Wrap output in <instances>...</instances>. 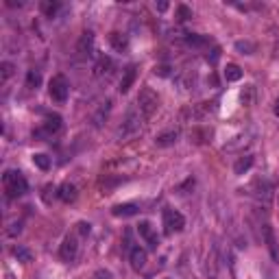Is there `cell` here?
<instances>
[{
	"instance_id": "6da1fadb",
	"label": "cell",
	"mask_w": 279,
	"mask_h": 279,
	"mask_svg": "<svg viewBox=\"0 0 279 279\" xmlns=\"http://www.w3.org/2000/svg\"><path fill=\"white\" fill-rule=\"evenodd\" d=\"M2 185H4V192H7L9 199H18L29 190V183H26L24 174L18 170H7L2 174Z\"/></svg>"
},
{
	"instance_id": "7a4b0ae2",
	"label": "cell",
	"mask_w": 279,
	"mask_h": 279,
	"mask_svg": "<svg viewBox=\"0 0 279 279\" xmlns=\"http://www.w3.org/2000/svg\"><path fill=\"white\" fill-rule=\"evenodd\" d=\"M157 107H160V98H157V94L151 90V87H144V90L138 94V109L142 112V116L151 118Z\"/></svg>"
},
{
	"instance_id": "3957f363",
	"label": "cell",
	"mask_w": 279,
	"mask_h": 279,
	"mask_svg": "<svg viewBox=\"0 0 279 279\" xmlns=\"http://www.w3.org/2000/svg\"><path fill=\"white\" fill-rule=\"evenodd\" d=\"M68 92H70L68 79L63 74H55L51 79V83H48V94H51V98L57 103H63L68 98Z\"/></svg>"
},
{
	"instance_id": "277c9868",
	"label": "cell",
	"mask_w": 279,
	"mask_h": 279,
	"mask_svg": "<svg viewBox=\"0 0 279 279\" xmlns=\"http://www.w3.org/2000/svg\"><path fill=\"white\" fill-rule=\"evenodd\" d=\"M183 227H185V218L181 212L164 210V233H166V236H172V233L181 231Z\"/></svg>"
},
{
	"instance_id": "5b68a950",
	"label": "cell",
	"mask_w": 279,
	"mask_h": 279,
	"mask_svg": "<svg viewBox=\"0 0 279 279\" xmlns=\"http://www.w3.org/2000/svg\"><path fill=\"white\" fill-rule=\"evenodd\" d=\"M142 120H144V116H142V112L138 109V112H129V116H127V120H124V124L120 127V131H118V135H122V138H127V135H131V133H135V131H140V127H142Z\"/></svg>"
},
{
	"instance_id": "8992f818",
	"label": "cell",
	"mask_w": 279,
	"mask_h": 279,
	"mask_svg": "<svg viewBox=\"0 0 279 279\" xmlns=\"http://www.w3.org/2000/svg\"><path fill=\"white\" fill-rule=\"evenodd\" d=\"M59 129H61V116L59 113H51V116H46V122H44V127L40 131H33V138H48V135L57 133Z\"/></svg>"
},
{
	"instance_id": "52a82bcc",
	"label": "cell",
	"mask_w": 279,
	"mask_h": 279,
	"mask_svg": "<svg viewBox=\"0 0 279 279\" xmlns=\"http://www.w3.org/2000/svg\"><path fill=\"white\" fill-rule=\"evenodd\" d=\"M76 251H79V242H76V236H65L61 249H59L61 258H63L65 262L74 260V258H76Z\"/></svg>"
},
{
	"instance_id": "ba28073f",
	"label": "cell",
	"mask_w": 279,
	"mask_h": 279,
	"mask_svg": "<svg viewBox=\"0 0 279 279\" xmlns=\"http://www.w3.org/2000/svg\"><path fill=\"white\" fill-rule=\"evenodd\" d=\"M138 233H140V236L146 240V242H149V247H151V249H157V244H160V240H157V233L153 231L151 223L142 221L140 225H138Z\"/></svg>"
},
{
	"instance_id": "9c48e42d",
	"label": "cell",
	"mask_w": 279,
	"mask_h": 279,
	"mask_svg": "<svg viewBox=\"0 0 279 279\" xmlns=\"http://www.w3.org/2000/svg\"><path fill=\"white\" fill-rule=\"evenodd\" d=\"M92 46H94V33H92V31H85L83 35H81L76 51H79L81 57H90V55H92Z\"/></svg>"
},
{
	"instance_id": "30bf717a",
	"label": "cell",
	"mask_w": 279,
	"mask_h": 279,
	"mask_svg": "<svg viewBox=\"0 0 279 279\" xmlns=\"http://www.w3.org/2000/svg\"><path fill=\"white\" fill-rule=\"evenodd\" d=\"M253 188H258L255 196H258V199H264V203H269L271 196H273V185L266 181V179H255V181H253Z\"/></svg>"
},
{
	"instance_id": "8fae6325",
	"label": "cell",
	"mask_w": 279,
	"mask_h": 279,
	"mask_svg": "<svg viewBox=\"0 0 279 279\" xmlns=\"http://www.w3.org/2000/svg\"><path fill=\"white\" fill-rule=\"evenodd\" d=\"M264 240H266V247L271 251V258L279 262V249H277V240H275V233H273V227L271 225H264Z\"/></svg>"
},
{
	"instance_id": "7c38bea8",
	"label": "cell",
	"mask_w": 279,
	"mask_h": 279,
	"mask_svg": "<svg viewBox=\"0 0 279 279\" xmlns=\"http://www.w3.org/2000/svg\"><path fill=\"white\" fill-rule=\"evenodd\" d=\"M129 260H131V266H133L135 271L144 269L146 266V251L142 247H133L131 249V253H129Z\"/></svg>"
},
{
	"instance_id": "4fadbf2b",
	"label": "cell",
	"mask_w": 279,
	"mask_h": 279,
	"mask_svg": "<svg viewBox=\"0 0 279 279\" xmlns=\"http://www.w3.org/2000/svg\"><path fill=\"white\" fill-rule=\"evenodd\" d=\"M135 76H138V70H135V65H129V68L124 70L122 79H120V92H122V94H127V92L131 90V85L135 83Z\"/></svg>"
},
{
	"instance_id": "5bb4252c",
	"label": "cell",
	"mask_w": 279,
	"mask_h": 279,
	"mask_svg": "<svg viewBox=\"0 0 279 279\" xmlns=\"http://www.w3.org/2000/svg\"><path fill=\"white\" fill-rule=\"evenodd\" d=\"M140 212V207L135 203H122V205H116L112 210V214L116 218H129V216H135Z\"/></svg>"
},
{
	"instance_id": "9a60e30c",
	"label": "cell",
	"mask_w": 279,
	"mask_h": 279,
	"mask_svg": "<svg viewBox=\"0 0 279 279\" xmlns=\"http://www.w3.org/2000/svg\"><path fill=\"white\" fill-rule=\"evenodd\" d=\"M109 44H112L118 53H122V51H127L129 48V37L124 35V33L113 31V33H109Z\"/></svg>"
},
{
	"instance_id": "2e32d148",
	"label": "cell",
	"mask_w": 279,
	"mask_h": 279,
	"mask_svg": "<svg viewBox=\"0 0 279 279\" xmlns=\"http://www.w3.org/2000/svg\"><path fill=\"white\" fill-rule=\"evenodd\" d=\"M57 196L63 201V203H72V201L76 199V188L72 183H61L57 190Z\"/></svg>"
},
{
	"instance_id": "e0dca14e",
	"label": "cell",
	"mask_w": 279,
	"mask_h": 279,
	"mask_svg": "<svg viewBox=\"0 0 279 279\" xmlns=\"http://www.w3.org/2000/svg\"><path fill=\"white\" fill-rule=\"evenodd\" d=\"M185 44H188L190 48H207L210 46V37L196 35V33H188V35H185Z\"/></svg>"
},
{
	"instance_id": "ac0fdd59",
	"label": "cell",
	"mask_w": 279,
	"mask_h": 279,
	"mask_svg": "<svg viewBox=\"0 0 279 279\" xmlns=\"http://www.w3.org/2000/svg\"><path fill=\"white\" fill-rule=\"evenodd\" d=\"M177 140H179V131H168V133L157 135V138H155V144H157V146H164V149H166V146H172Z\"/></svg>"
},
{
	"instance_id": "d6986e66",
	"label": "cell",
	"mask_w": 279,
	"mask_h": 279,
	"mask_svg": "<svg viewBox=\"0 0 279 279\" xmlns=\"http://www.w3.org/2000/svg\"><path fill=\"white\" fill-rule=\"evenodd\" d=\"M112 59H109V57H101V59H98V61H96V65H94V74L96 76H103V74H109V72H112Z\"/></svg>"
},
{
	"instance_id": "ffe728a7",
	"label": "cell",
	"mask_w": 279,
	"mask_h": 279,
	"mask_svg": "<svg viewBox=\"0 0 279 279\" xmlns=\"http://www.w3.org/2000/svg\"><path fill=\"white\" fill-rule=\"evenodd\" d=\"M251 166H253V157H251V155L240 157V160L236 162V166H233V172H236V174H244Z\"/></svg>"
},
{
	"instance_id": "44dd1931",
	"label": "cell",
	"mask_w": 279,
	"mask_h": 279,
	"mask_svg": "<svg viewBox=\"0 0 279 279\" xmlns=\"http://www.w3.org/2000/svg\"><path fill=\"white\" fill-rule=\"evenodd\" d=\"M225 79L227 81H240L242 79V68L236 63H227V68H225Z\"/></svg>"
},
{
	"instance_id": "7402d4cb",
	"label": "cell",
	"mask_w": 279,
	"mask_h": 279,
	"mask_svg": "<svg viewBox=\"0 0 279 279\" xmlns=\"http://www.w3.org/2000/svg\"><path fill=\"white\" fill-rule=\"evenodd\" d=\"M40 85H42V74L37 72V70H29V74H26V87L37 90Z\"/></svg>"
},
{
	"instance_id": "603a6c76",
	"label": "cell",
	"mask_w": 279,
	"mask_h": 279,
	"mask_svg": "<svg viewBox=\"0 0 279 279\" xmlns=\"http://www.w3.org/2000/svg\"><path fill=\"white\" fill-rule=\"evenodd\" d=\"M33 164H35L40 170H48V168H51V160H48V155H44V153H35V155H33Z\"/></svg>"
},
{
	"instance_id": "cb8c5ba5",
	"label": "cell",
	"mask_w": 279,
	"mask_h": 279,
	"mask_svg": "<svg viewBox=\"0 0 279 279\" xmlns=\"http://www.w3.org/2000/svg\"><path fill=\"white\" fill-rule=\"evenodd\" d=\"M13 255L18 258V262H24V264H29V262L33 260V253L26 247H15L13 249Z\"/></svg>"
},
{
	"instance_id": "d4e9b609",
	"label": "cell",
	"mask_w": 279,
	"mask_h": 279,
	"mask_svg": "<svg viewBox=\"0 0 279 279\" xmlns=\"http://www.w3.org/2000/svg\"><path fill=\"white\" fill-rule=\"evenodd\" d=\"M42 11L48 15V18H53V15L59 11V2H51V0H44V2H42Z\"/></svg>"
},
{
	"instance_id": "484cf974",
	"label": "cell",
	"mask_w": 279,
	"mask_h": 279,
	"mask_svg": "<svg viewBox=\"0 0 279 279\" xmlns=\"http://www.w3.org/2000/svg\"><path fill=\"white\" fill-rule=\"evenodd\" d=\"M11 74H13V63H9V61H2V63H0V81H2V83L9 79Z\"/></svg>"
},
{
	"instance_id": "4316f807",
	"label": "cell",
	"mask_w": 279,
	"mask_h": 279,
	"mask_svg": "<svg viewBox=\"0 0 279 279\" xmlns=\"http://www.w3.org/2000/svg\"><path fill=\"white\" fill-rule=\"evenodd\" d=\"M188 18H192V11H190L188 7H185V4H179L177 7V20H188Z\"/></svg>"
},
{
	"instance_id": "83f0119b",
	"label": "cell",
	"mask_w": 279,
	"mask_h": 279,
	"mask_svg": "<svg viewBox=\"0 0 279 279\" xmlns=\"http://www.w3.org/2000/svg\"><path fill=\"white\" fill-rule=\"evenodd\" d=\"M236 48L238 51H242V55H251L255 51V46L251 42H236Z\"/></svg>"
},
{
	"instance_id": "f1b7e54d",
	"label": "cell",
	"mask_w": 279,
	"mask_h": 279,
	"mask_svg": "<svg viewBox=\"0 0 279 279\" xmlns=\"http://www.w3.org/2000/svg\"><path fill=\"white\" fill-rule=\"evenodd\" d=\"M20 231H22V223H20V221H18V223H11V225H9V229H7V233H9L11 238H15Z\"/></svg>"
},
{
	"instance_id": "f546056e",
	"label": "cell",
	"mask_w": 279,
	"mask_h": 279,
	"mask_svg": "<svg viewBox=\"0 0 279 279\" xmlns=\"http://www.w3.org/2000/svg\"><path fill=\"white\" fill-rule=\"evenodd\" d=\"M251 96H253V85H247V90L240 94V98H242L244 105H249V103H251Z\"/></svg>"
},
{
	"instance_id": "4dcf8cb0",
	"label": "cell",
	"mask_w": 279,
	"mask_h": 279,
	"mask_svg": "<svg viewBox=\"0 0 279 279\" xmlns=\"http://www.w3.org/2000/svg\"><path fill=\"white\" fill-rule=\"evenodd\" d=\"M76 231H79L81 236H90L92 225H90V223H79V225H76Z\"/></svg>"
},
{
	"instance_id": "1f68e13d",
	"label": "cell",
	"mask_w": 279,
	"mask_h": 279,
	"mask_svg": "<svg viewBox=\"0 0 279 279\" xmlns=\"http://www.w3.org/2000/svg\"><path fill=\"white\" fill-rule=\"evenodd\" d=\"M92 279H113V275L109 271H105V269H101V271H96L94 273V277Z\"/></svg>"
},
{
	"instance_id": "d6a6232c",
	"label": "cell",
	"mask_w": 279,
	"mask_h": 279,
	"mask_svg": "<svg viewBox=\"0 0 279 279\" xmlns=\"http://www.w3.org/2000/svg\"><path fill=\"white\" fill-rule=\"evenodd\" d=\"M155 74L168 76V74H170V68H168V65H155Z\"/></svg>"
},
{
	"instance_id": "836d02e7",
	"label": "cell",
	"mask_w": 279,
	"mask_h": 279,
	"mask_svg": "<svg viewBox=\"0 0 279 279\" xmlns=\"http://www.w3.org/2000/svg\"><path fill=\"white\" fill-rule=\"evenodd\" d=\"M157 9H160V11H166V9H168V2H160V4H157Z\"/></svg>"
},
{
	"instance_id": "e575fe53",
	"label": "cell",
	"mask_w": 279,
	"mask_h": 279,
	"mask_svg": "<svg viewBox=\"0 0 279 279\" xmlns=\"http://www.w3.org/2000/svg\"><path fill=\"white\" fill-rule=\"evenodd\" d=\"M275 116H277V118H279V101H277V103H275Z\"/></svg>"
},
{
	"instance_id": "d590c367",
	"label": "cell",
	"mask_w": 279,
	"mask_h": 279,
	"mask_svg": "<svg viewBox=\"0 0 279 279\" xmlns=\"http://www.w3.org/2000/svg\"><path fill=\"white\" fill-rule=\"evenodd\" d=\"M166 279H170V277H166Z\"/></svg>"
}]
</instances>
